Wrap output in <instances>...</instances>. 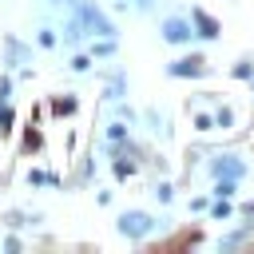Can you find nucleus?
Segmentation results:
<instances>
[{"label":"nucleus","instance_id":"39448f33","mask_svg":"<svg viewBox=\"0 0 254 254\" xmlns=\"http://www.w3.org/2000/svg\"><path fill=\"white\" fill-rule=\"evenodd\" d=\"M171 75H187V79H194V75H202V60H198V56H187V60L171 64Z\"/></svg>","mask_w":254,"mask_h":254},{"label":"nucleus","instance_id":"f257e3e1","mask_svg":"<svg viewBox=\"0 0 254 254\" xmlns=\"http://www.w3.org/2000/svg\"><path fill=\"white\" fill-rule=\"evenodd\" d=\"M111 36L115 28H111V20L91 4V0H75V8H71V24H67V36Z\"/></svg>","mask_w":254,"mask_h":254},{"label":"nucleus","instance_id":"0eeeda50","mask_svg":"<svg viewBox=\"0 0 254 254\" xmlns=\"http://www.w3.org/2000/svg\"><path fill=\"white\" fill-rule=\"evenodd\" d=\"M194 28H198V36H206V40H214V36H218V20H214V16H206V12H198V16H194Z\"/></svg>","mask_w":254,"mask_h":254},{"label":"nucleus","instance_id":"20e7f679","mask_svg":"<svg viewBox=\"0 0 254 254\" xmlns=\"http://www.w3.org/2000/svg\"><path fill=\"white\" fill-rule=\"evenodd\" d=\"M190 36H194V32H190L187 20H179V16H167V20H163V40H167V44H187Z\"/></svg>","mask_w":254,"mask_h":254},{"label":"nucleus","instance_id":"7ed1b4c3","mask_svg":"<svg viewBox=\"0 0 254 254\" xmlns=\"http://www.w3.org/2000/svg\"><path fill=\"white\" fill-rule=\"evenodd\" d=\"M210 171H214V179H230V183H238V179L246 175V163H242L238 155H218Z\"/></svg>","mask_w":254,"mask_h":254},{"label":"nucleus","instance_id":"1a4fd4ad","mask_svg":"<svg viewBox=\"0 0 254 254\" xmlns=\"http://www.w3.org/2000/svg\"><path fill=\"white\" fill-rule=\"evenodd\" d=\"M107 95H111V99H123V75L107 79Z\"/></svg>","mask_w":254,"mask_h":254},{"label":"nucleus","instance_id":"6e6552de","mask_svg":"<svg viewBox=\"0 0 254 254\" xmlns=\"http://www.w3.org/2000/svg\"><path fill=\"white\" fill-rule=\"evenodd\" d=\"M28 179H32L36 187H44V183H48V187H56V183H60V179H56V175H48V171H32Z\"/></svg>","mask_w":254,"mask_h":254},{"label":"nucleus","instance_id":"9d476101","mask_svg":"<svg viewBox=\"0 0 254 254\" xmlns=\"http://www.w3.org/2000/svg\"><path fill=\"white\" fill-rule=\"evenodd\" d=\"M52 111H56V115H71V111H75V99H56Z\"/></svg>","mask_w":254,"mask_h":254},{"label":"nucleus","instance_id":"2eb2a0df","mask_svg":"<svg viewBox=\"0 0 254 254\" xmlns=\"http://www.w3.org/2000/svg\"><path fill=\"white\" fill-rule=\"evenodd\" d=\"M214 123H218V127H230V123H234V115H230V111H226V107H222V111H218V115H214Z\"/></svg>","mask_w":254,"mask_h":254},{"label":"nucleus","instance_id":"dca6fc26","mask_svg":"<svg viewBox=\"0 0 254 254\" xmlns=\"http://www.w3.org/2000/svg\"><path fill=\"white\" fill-rule=\"evenodd\" d=\"M71 67H75V71H87V67H91V60H87V56H75V60H71Z\"/></svg>","mask_w":254,"mask_h":254},{"label":"nucleus","instance_id":"aec40b11","mask_svg":"<svg viewBox=\"0 0 254 254\" xmlns=\"http://www.w3.org/2000/svg\"><path fill=\"white\" fill-rule=\"evenodd\" d=\"M242 210H246V214H254V202H246V206H242Z\"/></svg>","mask_w":254,"mask_h":254},{"label":"nucleus","instance_id":"ddd939ff","mask_svg":"<svg viewBox=\"0 0 254 254\" xmlns=\"http://www.w3.org/2000/svg\"><path fill=\"white\" fill-rule=\"evenodd\" d=\"M36 147H40V131H28L24 135V151H36Z\"/></svg>","mask_w":254,"mask_h":254},{"label":"nucleus","instance_id":"9b49d317","mask_svg":"<svg viewBox=\"0 0 254 254\" xmlns=\"http://www.w3.org/2000/svg\"><path fill=\"white\" fill-rule=\"evenodd\" d=\"M123 139H127L123 123H111V127H107V143H123Z\"/></svg>","mask_w":254,"mask_h":254},{"label":"nucleus","instance_id":"f03ea898","mask_svg":"<svg viewBox=\"0 0 254 254\" xmlns=\"http://www.w3.org/2000/svg\"><path fill=\"white\" fill-rule=\"evenodd\" d=\"M151 230H155V218H151V214L127 210V214L119 218V234H127V238H143V234H151Z\"/></svg>","mask_w":254,"mask_h":254},{"label":"nucleus","instance_id":"f3484780","mask_svg":"<svg viewBox=\"0 0 254 254\" xmlns=\"http://www.w3.org/2000/svg\"><path fill=\"white\" fill-rule=\"evenodd\" d=\"M40 44H44V48H56V36H52V32L44 28V32H40Z\"/></svg>","mask_w":254,"mask_h":254},{"label":"nucleus","instance_id":"a211bd4d","mask_svg":"<svg viewBox=\"0 0 254 254\" xmlns=\"http://www.w3.org/2000/svg\"><path fill=\"white\" fill-rule=\"evenodd\" d=\"M8 123H12V115H8L4 107H0V127H8Z\"/></svg>","mask_w":254,"mask_h":254},{"label":"nucleus","instance_id":"f8f14e48","mask_svg":"<svg viewBox=\"0 0 254 254\" xmlns=\"http://www.w3.org/2000/svg\"><path fill=\"white\" fill-rule=\"evenodd\" d=\"M214 194H218V198H230V194H234V183H230V179H218V190H214Z\"/></svg>","mask_w":254,"mask_h":254},{"label":"nucleus","instance_id":"6ab92c4d","mask_svg":"<svg viewBox=\"0 0 254 254\" xmlns=\"http://www.w3.org/2000/svg\"><path fill=\"white\" fill-rule=\"evenodd\" d=\"M131 4H135V8H151L155 0H131Z\"/></svg>","mask_w":254,"mask_h":254},{"label":"nucleus","instance_id":"423d86ee","mask_svg":"<svg viewBox=\"0 0 254 254\" xmlns=\"http://www.w3.org/2000/svg\"><path fill=\"white\" fill-rule=\"evenodd\" d=\"M4 52H8V64H12V67H16V64H28V60H32V52H28V48H24L20 40H4Z\"/></svg>","mask_w":254,"mask_h":254},{"label":"nucleus","instance_id":"4468645a","mask_svg":"<svg viewBox=\"0 0 254 254\" xmlns=\"http://www.w3.org/2000/svg\"><path fill=\"white\" fill-rule=\"evenodd\" d=\"M250 71H254L250 64H234V79H250Z\"/></svg>","mask_w":254,"mask_h":254}]
</instances>
